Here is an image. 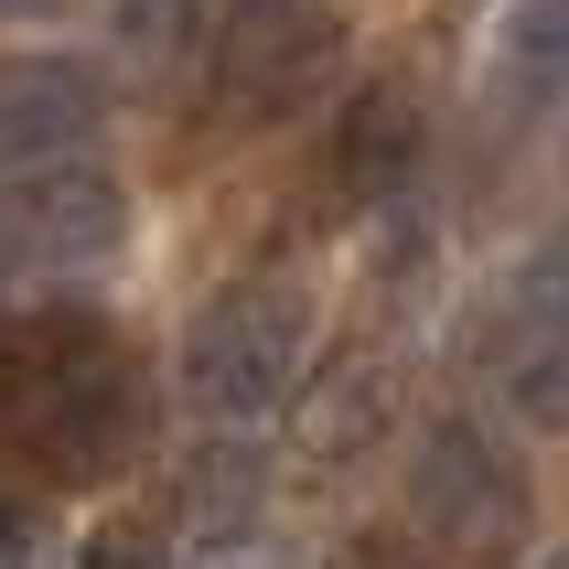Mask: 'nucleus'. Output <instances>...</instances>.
<instances>
[{"label":"nucleus","mask_w":569,"mask_h":569,"mask_svg":"<svg viewBox=\"0 0 569 569\" xmlns=\"http://www.w3.org/2000/svg\"><path fill=\"white\" fill-rule=\"evenodd\" d=\"M151 366L108 333V312H76V301H43V312L11 322V355H0V441L32 483H64V495H97L119 483L140 451H151Z\"/></svg>","instance_id":"1"},{"label":"nucleus","mask_w":569,"mask_h":569,"mask_svg":"<svg viewBox=\"0 0 569 569\" xmlns=\"http://www.w3.org/2000/svg\"><path fill=\"white\" fill-rule=\"evenodd\" d=\"M301 355H312V290L301 280H226L183 333V398L204 419H269L301 398Z\"/></svg>","instance_id":"2"},{"label":"nucleus","mask_w":569,"mask_h":569,"mask_svg":"<svg viewBox=\"0 0 569 569\" xmlns=\"http://www.w3.org/2000/svg\"><path fill=\"white\" fill-rule=\"evenodd\" d=\"M216 97L226 119H290L301 97H322L345 76V22L322 0H237L216 22Z\"/></svg>","instance_id":"3"},{"label":"nucleus","mask_w":569,"mask_h":569,"mask_svg":"<svg viewBox=\"0 0 569 569\" xmlns=\"http://www.w3.org/2000/svg\"><path fill=\"white\" fill-rule=\"evenodd\" d=\"M409 506L419 527L441 548H516V527H527V483H516L506 441L483 430V419H430L409 451Z\"/></svg>","instance_id":"4"},{"label":"nucleus","mask_w":569,"mask_h":569,"mask_svg":"<svg viewBox=\"0 0 569 569\" xmlns=\"http://www.w3.org/2000/svg\"><path fill=\"white\" fill-rule=\"evenodd\" d=\"M0 237H11V269H97L129 237V193L97 151L32 161V172L0 183Z\"/></svg>","instance_id":"5"},{"label":"nucleus","mask_w":569,"mask_h":569,"mask_svg":"<svg viewBox=\"0 0 569 569\" xmlns=\"http://www.w3.org/2000/svg\"><path fill=\"white\" fill-rule=\"evenodd\" d=\"M473 377L495 409L538 419V430H569V322L548 312L538 290H516L473 322Z\"/></svg>","instance_id":"6"},{"label":"nucleus","mask_w":569,"mask_h":569,"mask_svg":"<svg viewBox=\"0 0 569 569\" xmlns=\"http://www.w3.org/2000/svg\"><path fill=\"white\" fill-rule=\"evenodd\" d=\"M108 129V97L76 54H22L11 87H0V172H32V161H76L97 151Z\"/></svg>","instance_id":"7"},{"label":"nucleus","mask_w":569,"mask_h":569,"mask_svg":"<svg viewBox=\"0 0 569 569\" xmlns=\"http://www.w3.org/2000/svg\"><path fill=\"white\" fill-rule=\"evenodd\" d=\"M387 419H398V387H387L377 355H345V366H322L301 398H290V451L301 462H366L387 441Z\"/></svg>","instance_id":"8"},{"label":"nucleus","mask_w":569,"mask_h":569,"mask_svg":"<svg viewBox=\"0 0 569 569\" xmlns=\"http://www.w3.org/2000/svg\"><path fill=\"white\" fill-rule=\"evenodd\" d=\"M419 151H430V140H419L409 87H355L345 129H333V193H345V204H387V193H409Z\"/></svg>","instance_id":"9"},{"label":"nucleus","mask_w":569,"mask_h":569,"mask_svg":"<svg viewBox=\"0 0 569 569\" xmlns=\"http://www.w3.org/2000/svg\"><path fill=\"white\" fill-rule=\"evenodd\" d=\"M495 97L506 108L569 97V0H506V22H495Z\"/></svg>","instance_id":"10"},{"label":"nucleus","mask_w":569,"mask_h":569,"mask_svg":"<svg viewBox=\"0 0 569 569\" xmlns=\"http://www.w3.org/2000/svg\"><path fill=\"white\" fill-rule=\"evenodd\" d=\"M527 290H538L548 312L569 322V226H548V237H538V258H527Z\"/></svg>","instance_id":"11"}]
</instances>
